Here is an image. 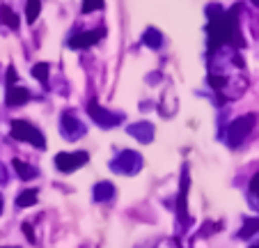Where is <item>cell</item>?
I'll use <instances>...</instances> for the list:
<instances>
[{"instance_id": "cell-1", "label": "cell", "mask_w": 259, "mask_h": 248, "mask_svg": "<svg viewBox=\"0 0 259 248\" xmlns=\"http://www.w3.org/2000/svg\"><path fill=\"white\" fill-rule=\"evenodd\" d=\"M209 49L215 51V46L227 44V42H234L239 44V32H236V10L225 14L220 12L218 7H209Z\"/></svg>"}, {"instance_id": "cell-2", "label": "cell", "mask_w": 259, "mask_h": 248, "mask_svg": "<svg viewBox=\"0 0 259 248\" xmlns=\"http://www.w3.org/2000/svg\"><path fill=\"white\" fill-rule=\"evenodd\" d=\"M12 136L16 138V140H25L30 143V145H34L37 150H44L46 147V140L44 136H41L37 129L30 124V122H23V120H14L12 122Z\"/></svg>"}, {"instance_id": "cell-3", "label": "cell", "mask_w": 259, "mask_h": 248, "mask_svg": "<svg viewBox=\"0 0 259 248\" xmlns=\"http://www.w3.org/2000/svg\"><path fill=\"white\" fill-rule=\"evenodd\" d=\"M254 120L257 117L250 113V115H243V117H236L234 122L230 124V131H227V140H230L232 147H236L239 143H243L248 138V133L254 129Z\"/></svg>"}, {"instance_id": "cell-4", "label": "cell", "mask_w": 259, "mask_h": 248, "mask_svg": "<svg viewBox=\"0 0 259 248\" xmlns=\"http://www.w3.org/2000/svg\"><path fill=\"white\" fill-rule=\"evenodd\" d=\"M88 163V154L85 152H71V154H67V152H62V154L55 156V165H58V170L62 172H73L76 168H80V165Z\"/></svg>"}, {"instance_id": "cell-5", "label": "cell", "mask_w": 259, "mask_h": 248, "mask_svg": "<svg viewBox=\"0 0 259 248\" xmlns=\"http://www.w3.org/2000/svg\"><path fill=\"white\" fill-rule=\"evenodd\" d=\"M88 113L94 117V122L101 124V127H115V124H119V115H113L110 111L101 108L99 103H94V101L88 106Z\"/></svg>"}, {"instance_id": "cell-6", "label": "cell", "mask_w": 259, "mask_h": 248, "mask_svg": "<svg viewBox=\"0 0 259 248\" xmlns=\"http://www.w3.org/2000/svg\"><path fill=\"white\" fill-rule=\"evenodd\" d=\"M103 37V30H90V32H78L69 39V46L71 49H88V46L97 44L99 39Z\"/></svg>"}, {"instance_id": "cell-7", "label": "cell", "mask_w": 259, "mask_h": 248, "mask_svg": "<svg viewBox=\"0 0 259 248\" xmlns=\"http://www.w3.org/2000/svg\"><path fill=\"white\" fill-rule=\"evenodd\" d=\"M186 200H188V170H184L181 186H179V198H177V214H179L181 223H186Z\"/></svg>"}, {"instance_id": "cell-8", "label": "cell", "mask_w": 259, "mask_h": 248, "mask_svg": "<svg viewBox=\"0 0 259 248\" xmlns=\"http://www.w3.org/2000/svg\"><path fill=\"white\" fill-rule=\"evenodd\" d=\"M30 99V92L25 88H10L7 92V106H21Z\"/></svg>"}, {"instance_id": "cell-9", "label": "cell", "mask_w": 259, "mask_h": 248, "mask_svg": "<svg viewBox=\"0 0 259 248\" xmlns=\"http://www.w3.org/2000/svg\"><path fill=\"white\" fill-rule=\"evenodd\" d=\"M113 195H115V186L110 184V182H99V184L94 186V200H97V202L110 200Z\"/></svg>"}, {"instance_id": "cell-10", "label": "cell", "mask_w": 259, "mask_h": 248, "mask_svg": "<svg viewBox=\"0 0 259 248\" xmlns=\"http://www.w3.org/2000/svg\"><path fill=\"white\" fill-rule=\"evenodd\" d=\"M62 129H64V133H67L69 138L80 136V133H83V127H78V120H73L69 113L62 117Z\"/></svg>"}, {"instance_id": "cell-11", "label": "cell", "mask_w": 259, "mask_h": 248, "mask_svg": "<svg viewBox=\"0 0 259 248\" xmlns=\"http://www.w3.org/2000/svg\"><path fill=\"white\" fill-rule=\"evenodd\" d=\"M142 42H145L149 49H161V44H163V34L158 32L156 28H149L145 32V37H142Z\"/></svg>"}, {"instance_id": "cell-12", "label": "cell", "mask_w": 259, "mask_h": 248, "mask_svg": "<svg viewBox=\"0 0 259 248\" xmlns=\"http://www.w3.org/2000/svg\"><path fill=\"white\" fill-rule=\"evenodd\" d=\"M0 23H5V25H10L12 30H16L19 28V16H16L7 5H3L0 7Z\"/></svg>"}, {"instance_id": "cell-13", "label": "cell", "mask_w": 259, "mask_h": 248, "mask_svg": "<svg viewBox=\"0 0 259 248\" xmlns=\"http://www.w3.org/2000/svg\"><path fill=\"white\" fill-rule=\"evenodd\" d=\"M14 168H16V172H19L21 180H32V177L37 175V170H34V168H30L28 163H23L21 159H14Z\"/></svg>"}, {"instance_id": "cell-14", "label": "cell", "mask_w": 259, "mask_h": 248, "mask_svg": "<svg viewBox=\"0 0 259 248\" xmlns=\"http://www.w3.org/2000/svg\"><path fill=\"white\" fill-rule=\"evenodd\" d=\"M39 12H41L39 0H28V7H25V19H28V23H34L37 16H39Z\"/></svg>"}, {"instance_id": "cell-15", "label": "cell", "mask_w": 259, "mask_h": 248, "mask_svg": "<svg viewBox=\"0 0 259 248\" xmlns=\"http://www.w3.org/2000/svg\"><path fill=\"white\" fill-rule=\"evenodd\" d=\"M128 133L138 136V138H140V143H149V138H152V127H149V124H142V127H131V129H128Z\"/></svg>"}, {"instance_id": "cell-16", "label": "cell", "mask_w": 259, "mask_h": 248, "mask_svg": "<svg viewBox=\"0 0 259 248\" xmlns=\"http://www.w3.org/2000/svg\"><path fill=\"white\" fill-rule=\"evenodd\" d=\"M34 202H37V191H23V193L16 198L19 207H32Z\"/></svg>"}, {"instance_id": "cell-17", "label": "cell", "mask_w": 259, "mask_h": 248, "mask_svg": "<svg viewBox=\"0 0 259 248\" xmlns=\"http://www.w3.org/2000/svg\"><path fill=\"white\" fill-rule=\"evenodd\" d=\"M257 230H259V221L257 219H250V221H245V225H243V230L239 232V237L241 239H248V237H252Z\"/></svg>"}, {"instance_id": "cell-18", "label": "cell", "mask_w": 259, "mask_h": 248, "mask_svg": "<svg viewBox=\"0 0 259 248\" xmlns=\"http://www.w3.org/2000/svg\"><path fill=\"white\" fill-rule=\"evenodd\" d=\"M32 76L37 78V81L46 83V81H49V64H46V62L34 64V67H32Z\"/></svg>"}, {"instance_id": "cell-19", "label": "cell", "mask_w": 259, "mask_h": 248, "mask_svg": "<svg viewBox=\"0 0 259 248\" xmlns=\"http://www.w3.org/2000/svg\"><path fill=\"white\" fill-rule=\"evenodd\" d=\"M103 7V0H83V12L90 14V12H97Z\"/></svg>"}, {"instance_id": "cell-20", "label": "cell", "mask_w": 259, "mask_h": 248, "mask_svg": "<svg viewBox=\"0 0 259 248\" xmlns=\"http://www.w3.org/2000/svg\"><path fill=\"white\" fill-rule=\"evenodd\" d=\"M209 83H211V85H213L215 90H220V88H223V85H225L227 81H225V78H220V76H211V78H209Z\"/></svg>"}, {"instance_id": "cell-21", "label": "cell", "mask_w": 259, "mask_h": 248, "mask_svg": "<svg viewBox=\"0 0 259 248\" xmlns=\"http://www.w3.org/2000/svg\"><path fill=\"white\" fill-rule=\"evenodd\" d=\"M23 232H25V237H28V241H30V243H34V241H37V239H34L32 228H30V223H23Z\"/></svg>"}, {"instance_id": "cell-22", "label": "cell", "mask_w": 259, "mask_h": 248, "mask_svg": "<svg viewBox=\"0 0 259 248\" xmlns=\"http://www.w3.org/2000/svg\"><path fill=\"white\" fill-rule=\"evenodd\" d=\"M250 191H252V193L259 198V172L252 177V182H250Z\"/></svg>"}, {"instance_id": "cell-23", "label": "cell", "mask_w": 259, "mask_h": 248, "mask_svg": "<svg viewBox=\"0 0 259 248\" xmlns=\"http://www.w3.org/2000/svg\"><path fill=\"white\" fill-rule=\"evenodd\" d=\"M7 81H10V83H16V72H14V67L7 69Z\"/></svg>"}, {"instance_id": "cell-24", "label": "cell", "mask_w": 259, "mask_h": 248, "mask_svg": "<svg viewBox=\"0 0 259 248\" xmlns=\"http://www.w3.org/2000/svg\"><path fill=\"white\" fill-rule=\"evenodd\" d=\"M250 3H252V5H257V7H259V0H250Z\"/></svg>"}, {"instance_id": "cell-25", "label": "cell", "mask_w": 259, "mask_h": 248, "mask_svg": "<svg viewBox=\"0 0 259 248\" xmlns=\"http://www.w3.org/2000/svg\"><path fill=\"white\" fill-rule=\"evenodd\" d=\"M0 209H3V198H0Z\"/></svg>"}, {"instance_id": "cell-26", "label": "cell", "mask_w": 259, "mask_h": 248, "mask_svg": "<svg viewBox=\"0 0 259 248\" xmlns=\"http://www.w3.org/2000/svg\"><path fill=\"white\" fill-rule=\"evenodd\" d=\"M252 248H259V243H257V246H252Z\"/></svg>"}, {"instance_id": "cell-27", "label": "cell", "mask_w": 259, "mask_h": 248, "mask_svg": "<svg viewBox=\"0 0 259 248\" xmlns=\"http://www.w3.org/2000/svg\"><path fill=\"white\" fill-rule=\"evenodd\" d=\"M5 248H12V246H5Z\"/></svg>"}]
</instances>
